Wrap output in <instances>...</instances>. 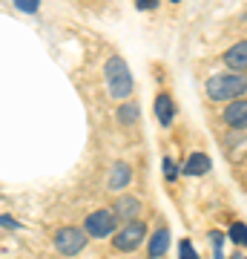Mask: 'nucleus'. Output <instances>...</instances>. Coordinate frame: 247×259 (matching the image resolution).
Wrapping results in <instances>:
<instances>
[{
    "label": "nucleus",
    "mask_w": 247,
    "mask_h": 259,
    "mask_svg": "<svg viewBox=\"0 0 247 259\" xmlns=\"http://www.w3.org/2000/svg\"><path fill=\"white\" fill-rule=\"evenodd\" d=\"M204 93L210 101H219V104H230L236 98H244L247 95V72H219V75H210L207 83H204Z\"/></svg>",
    "instance_id": "obj_1"
},
{
    "label": "nucleus",
    "mask_w": 247,
    "mask_h": 259,
    "mask_svg": "<svg viewBox=\"0 0 247 259\" xmlns=\"http://www.w3.org/2000/svg\"><path fill=\"white\" fill-rule=\"evenodd\" d=\"M104 78H107V93H110V98H115V101H127L129 95H132V90H135V81H132V72H129L127 61L121 55H112L107 64H104Z\"/></svg>",
    "instance_id": "obj_2"
},
{
    "label": "nucleus",
    "mask_w": 247,
    "mask_h": 259,
    "mask_svg": "<svg viewBox=\"0 0 247 259\" xmlns=\"http://www.w3.org/2000/svg\"><path fill=\"white\" fill-rule=\"evenodd\" d=\"M81 228L86 231L89 239H112V233L121 228V222H118V216L112 213V207H98V210H92L83 219Z\"/></svg>",
    "instance_id": "obj_3"
},
{
    "label": "nucleus",
    "mask_w": 247,
    "mask_h": 259,
    "mask_svg": "<svg viewBox=\"0 0 247 259\" xmlns=\"http://www.w3.org/2000/svg\"><path fill=\"white\" fill-rule=\"evenodd\" d=\"M146 239V222L135 219V222H124L118 231L112 233V248L118 253H132V250L141 248V242Z\"/></svg>",
    "instance_id": "obj_4"
},
{
    "label": "nucleus",
    "mask_w": 247,
    "mask_h": 259,
    "mask_svg": "<svg viewBox=\"0 0 247 259\" xmlns=\"http://www.w3.org/2000/svg\"><path fill=\"white\" fill-rule=\"evenodd\" d=\"M52 242H55V250L61 256H78V253L86 248L89 236H86V231L78 228V225H64V228L55 231V239Z\"/></svg>",
    "instance_id": "obj_5"
},
{
    "label": "nucleus",
    "mask_w": 247,
    "mask_h": 259,
    "mask_svg": "<svg viewBox=\"0 0 247 259\" xmlns=\"http://www.w3.org/2000/svg\"><path fill=\"white\" fill-rule=\"evenodd\" d=\"M221 124L230 127L233 133H241L247 130V98H236V101H230L221 112Z\"/></svg>",
    "instance_id": "obj_6"
},
{
    "label": "nucleus",
    "mask_w": 247,
    "mask_h": 259,
    "mask_svg": "<svg viewBox=\"0 0 247 259\" xmlns=\"http://www.w3.org/2000/svg\"><path fill=\"white\" fill-rule=\"evenodd\" d=\"M141 199L138 196H129V193H121L115 202H112V213L118 216V222H135L141 216Z\"/></svg>",
    "instance_id": "obj_7"
},
{
    "label": "nucleus",
    "mask_w": 247,
    "mask_h": 259,
    "mask_svg": "<svg viewBox=\"0 0 247 259\" xmlns=\"http://www.w3.org/2000/svg\"><path fill=\"white\" fill-rule=\"evenodd\" d=\"M170 250V228L164 222L146 236V259H164Z\"/></svg>",
    "instance_id": "obj_8"
},
{
    "label": "nucleus",
    "mask_w": 247,
    "mask_h": 259,
    "mask_svg": "<svg viewBox=\"0 0 247 259\" xmlns=\"http://www.w3.org/2000/svg\"><path fill=\"white\" fill-rule=\"evenodd\" d=\"M132 185V164L129 161H115L110 167V173H107V190L112 193H121V190H127Z\"/></svg>",
    "instance_id": "obj_9"
},
{
    "label": "nucleus",
    "mask_w": 247,
    "mask_h": 259,
    "mask_svg": "<svg viewBox=\"0 0 247 259\" xmlns=\"http://www.w3.org/2000/svg\"><path fill=\"white\" fill-rule=\"evenodd\" d=\"M224 66H230V72H247V37L244 40H238L233 47L221 55Z\"/></svg>",
    "instance_id": "obj_10"
},
{
    "label": "nucleus",
    "mask_w": 247,
    "mask_h": 259,
    "mask_svg": "<svg viewBox=\"0 0 247 259\" xmlns=\"http://www.w3.org/2000/svg\"><path fill=\"white\" fill-rule=\"evenodd\" d=\"M153 110H156V118H158L161 127H164V130L173 127V121H175V101H173V95H170V93H158Z\"/></svg>",
    "instance_id": "obj_11"
},
{
    "label": "nucleus",
    "mask_w": 247,
    "mask_h": 259,
    "mask_svg": "<svg viewBox=\"0 0 247 259\" xmlns=\"http://www.w3.org/2000/svg\"><path fill=\"white\" fill-rule=\"evenodd\" d=\"M210 167H213V161L207 153H190L187 161L181 164V176H207Z\"/></svg>",
    "instance_id": "obj_12"
},
{
    "label": "nucleus",
    "mask_w": 247,
    "mask_h": 259,
    "mask_svg": "<svg viewBox=\"0 0 247 259\" xmlns=\"http://www.w3.org/2000/svg\"><path fill=\"white\" fill-rule=\"evenodd\" d=\"M138 115H141V110H138V104H135V101H124L118 110H115V118H118V124H124V127L135 124Z\"/></svg>",
    "instance_id": "obj_13"
},
{
    "label": "nucleus",
    "mask_w": 247,
    "mask_h": 259,
    "mask_svg": "<svg viewBox=\"0 0 247 259\" xmlns=\"http://www.w3.org/2000/svg\"><path fill=\"white\" fill-rule=\"evenodd\" d=\"M230 239L236 245H247V225H241V222L230 225Z\"/></svg>",
    "instance_id": "obj_14"
},
{
    "label": "nucleus",
    "mask_w": 247,
    "mask_h": 259,
    "mask_svg": "<svg viewBox=\"0 0 247 259\" xmlns=\"http://www.w3.org/2000/svg\"><path fill=\"white\" fill-rule=\"evenodd\" d=\"M178 173H181V170L175 167V158L173 156H164V179H167V182H175Z\"/></svg>",
    "instance_id": "obj_15"
},
{
    "label": "nucleus",
    "mask_w": 247,
    "mask_h": 259,
    "mask_svg": "<svg viewBox=\"0 0 247 259\" xmlns=\"http://www.w3.org/2000/svg\"><path fill=\"white\" fill-rule=\"evenodd\" d=\"M15 6H18L20 12H26V15H32V12H37V6H40V0H15Z\"/></svg>",
    "instance_id": "obj_16"
},
{
    "label": "nucleus",
    "mask_w": 247,
    "mask_h": 259,
    "mask_svg": "<svg viewBox=\"0 0 247 259\" xmlns=\"http://www.w3.org/2000/svg\"><path fill=\"white\" fill-rule=\"evenodd\" d=\"M181 259H195V250L190 248V242H187V239L181 242Z\"/></svg>",
    "instance_id": "obj_17"
},
{
    "label": "nucleus",
    "mask_w": 247,
    "mask_h": 259,
    "mask_svg": "<svg viewBox=\"0 0 247 259\" xmlns=\"http://www.w3.org/2000/svg\"><path fill=\"white\" fill-rule=\"evenodd\" d=\"M0 225H3V228H12V231H18L20 228V222H15L12 216H0Z\"/></svg>",
    "instance_id": "obj_18"
},
{
    "label": "nucleus",
    "mask_w": 247,
    "mask_h": 259,
    "mask_svg": "<svg viewBox=\"0 0 247 259\" xmlns=\"http://www.w3.org/2000/svg\"><path fill=\"white\" fill-rule=\"evenodd\" d=\"M156 3H158V0H135V6L141 12H144V9H156Z\"/></svg>",
    "instance_id": "obj_19"
},
{
    "label": "nucleus",
    "mask_w": 247,
    "mask_h": 259,
    "mask_svg": "<svg viewBox=\"0 0 247 259\" xmlns=\"http://www.w3.org/2000/svg\"><path fill=\"white\" fill-rule=\"evenodd\" d=\"M233 259H247V256H241V253H236V256H233Z\"/></svg>",
    "instance_id": "obj_20"
},
{
    "label": "nucleus",
    "mask_w": 247,
    "mask_h": 259,
    "mask_svg": "<svg viewBox=\"0 0 247 259\" xmlns=\"http://www.w3.org/2000/svg\"><path fill=\"white\" fill-rule=\"evenodd\" d=\"M173 3H181V0H173Z\"/></svg>",
    "instance_id": "obj_21"
}]
</instances>
